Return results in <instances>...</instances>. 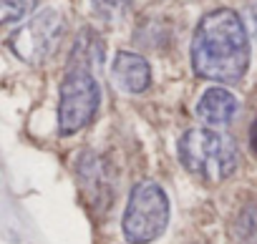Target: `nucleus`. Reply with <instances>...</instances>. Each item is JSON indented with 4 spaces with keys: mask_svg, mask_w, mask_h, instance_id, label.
Segmentation results:
<instances>
[{
    "mask_svg": "<svg viewBox=\"0 0 257 244\" xmlns=\"http://www.w3.org/2000/svg\"><path fill=\"white\" fill-rule=\"evenodd\" d=\"M237 98L232 91L222 88V86H214V88H207L197 103V116L202 118V124H207L209 129H217V126H227L229 121L237 116Z\"/></svg>",
    "mask_w": 257,
    "mask_h": 244,
    "instance_id": "obj_7",
    "label": "nucleus"
},
{
    "mask_svg": "<svg viewBox=\"0 0 257 244\" xmlns=\"http://www.w3.org/2000/svg\"><path fill=\"white\" fill-rule=\"evenodd\" d=\"M111 76L116 86L123 88L126 93H144L152 83V68L147 58H142L139 53H128V51L116 53L111 63Z\"/></svg>",
    "mask_w": 257,
    "mask_h": 244,
    "instance_id": "obj_6",
    "label": "nucleus"
},
{
    "mask_svg": "<svg viewBox=\"0 0 257 244\" xmlns=\"http://www.w3.org/2000/svg\"><path fill=\"white\" fill-rule=\"evenodd\" d=\"M192 66L207 81H242L249 66V38L234 11L217 8L199 21L192 38Z\"/></svg>",
    "mask_w": 257,
    "mask_h": 244,
    "instance_id": "obj_1",
    "label": "nucleus"
},
{
    "mask_svg": "<svg viewBox=\"0 0 257 244\" xmlns=\"http://www.w3.org/2000/svg\"><path fill=\"white\" fill-rule=\"evenodd\" d=\"M31 8V0H0V26L18 23Z\"/></svg>",
    "mask_w": 257,
    "mask_h": 244,
    "instance_id": "obj_12",
    "label": "nucleus"
},
{
    "mask_svg": "<svg viewBox=\"0 0 257 244\" xmlns=\"http://www.w3.org/2000/svg\"><path fill=\"white\" fill-rule=\"evenodd\" d=\"M169 224V199L157 181H139L132 189L123 211V236L128 244H149L164 234Z\"/></svg>",
    "mask_w": 257,
    "mask_h": 244,
    "instance_id": "obj_3",
    "label": "nucleus"
},
{
    "mask_svg": "<svg viewBox=\"0 0 257 244\" xmlns=\"http://www.w3.org/2000/svg\"><path fill=\"white\" fill-rule=\"evenodd\" d=\"M63 33H66L63 16L53 8H43L23 28H18L8 43H11V51L21 61H26L31 66H43L56 53Z\"/></svg>",
    "mask_w": 257,
    "mask_h": 244,
    "instance_id": "obj_5",
    "label": "nucleus"
},
{
    "mask_svg": "<svg viewBox=\"0 0 257 244\" xmlns=\"http://www.w3.org/2000/svg\"><path fill=\"white\" fill-rule=\"evenodd\" d=\"M177 151L184 169L209 184L229 179L239 164V151L234 141L209 126L189 129L187 134H182Z\"/></svg>",
    "mask_w": 257,
    "mask_h": 244,
    "instance_id": "obj_2",
    "label": "nucleus"
},
{
    "mask_svg": "<svg viewBox=\"0 0 257 244\" xmlns=\"http://www.w3.org/2000/svg\"><path fill=\"white\" fill-rule=\"evenodd\" d=\"M249 146H252V151H254V156H257V121H254L252 129H249Z\"/></svg>",
    "mask_w": 257,
    "mask_h": 244,
    "instance_id": "obj_13",
    "label": "nucleus"
},
{
    "mask_svg": "<svg viewBox=\"0 0 257 244\" xmlns=\"http://www.w3.org/2000/svg\"><path fill=\"white\" fill-rule=\"evenodd\" d=\"M234 231H237L239 241L257 244V204H249L239 211V216L234 221Z\"/></svg>",
    "mask_w": 257,
    "mask_h": 244,
    "instance_id": "obj_11",
    "label": "nucleus"
},
{
    "mask_svg": "<svg viewBox=\"0 0 257 244\" xmlns=\"http://www.w3.org/2000/svg\"><path fill=\"white\" fill-rule=\"evenodd\" d=\"M101 106V86L86 68H68L58 91V134L71 136L86 129Z\"/></svg>",
    "mask_w": 257,
    "mask_h": 244,
    "instance_id": "obj_4",
    "label": "nucleus"
},
{
    "mask_svg": "<svg viewBox=\"0 0 257 244\" xmlns=\"http://www.w3.org/2000/svg\"><path fill=\"white\" fill-rule=\"evenodd\" d=\"M78 184L86 194V199L96 206H108L111 194H108V176H106V166L98 156L88 154L78 161Z\"/></svg>",
    "mask_w": 257,
    "mask_h": 244,
    "instance_id": "obj_8",
    "label": "nucleus"
},
{
    "mask_svg": "<svg viewBox=\"0 0 257 244\" xmlns=\"http://www.w3.org/2000/svg\"><path fill=\"white\" fill-rule=\"evenodd\" d=\"M132 3L134 0H91V8H93L96 18H101L108 26H116V23H121L126 18Z\"/></svg>",
    "mask_w": 257,
    "mask_h": 244,
    "instance_id": "obj_10",
    "label": "nucleus"
},
{
    "mask_svg": "<svg viewBox=\"0 0 257 244\" xmlns=\"http://www.w3.org/2000/svg\"><path fill=\"white\" fill-rule=\"evenodd\" d=\"M103 41L93 33V31H83L73 46V53H71V66L68 68H86L93 73V68L103 61Z\"/></svg>",
    "mask_w": 257,
    "mask_h": 244,
    "instance_id": "obj_9",
    "label": "nucleus"
}]
</instances>
